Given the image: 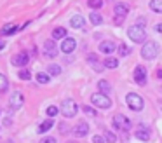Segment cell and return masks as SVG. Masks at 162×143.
<instances>
[{"instance_id": "1", "label": "cell", "mask_w": 162, "mask_h": 143, "mask_svg": "<svg viewBox=\"0 0 162 143\" xmlns=\"http://www.w3.org/2000/svg\"><path fill=\"white\" fill-rule=\"evenodd\" d=\"M127 35H129V38H131L133 42H136V44H143L145 40H147V32H145V26H138V25H134V26H131V28H129Z\"/></svg>"}, {"instance_id": "2", "label": "cell", "mask_w": 162, "mask_h": 143, "mask_svg": "<svg viewBox=\"0 0 162 143\" xmlns=\"http://www.w3.org/2000/svg\"><path fill=\"white\" fill-rule=\"evenodd\" d=\"M157 54H159V44L157 42L148 40L141 47V58L143 59H154V58H157Z\"/></svg>"}, {"instance_id": "3", "label": "cell", "mask_w": 162, "mask_h": 143, "mask_svg": "<svg viewBox=\"0 0 162 143\" xmlns=\"http://www.w3.org/2000/svg\"><path fill=\"white\" fill-rule=\"evenodd\" d=\"M126 103L127 107L131 108V110H134V112H140V110H143V107H145V101H143V98H141L140 94L136 93H129L126 96Z\"/></svg>"}, {"instance_id": "4", "label": "cell", "mask_w": 162, "mask_h": 143, "mask_svg": "<svg viewBox=\"0 0 162 143\" xmlns=\"http://www.w3.org/2000/svg\"><path fill=\"white\" fill-rule=\"evenodd\" d=\"M91 103L94 105V107L98 108H103V110H106V108L112 107V100L108 98V94H103V93H94L91 96Z\"/></svg>"}, {"instance_id": "5", "label": "cell", "mask_w": 162, "mask_h": 143, "mask_svg": "<svg viewBox=\"0 0 162 143\" xmlns=\"http://www.w3.org/2000/svg\"><path fill=\"white\" fill-rule=\"evenodd\" d=\"M59 110H61V114H63L64 117L70 119V117H75V115H77L78 107L73 100H64L63 103H61V108H59Z\"/></svg>"}, {"instance_id": "6", "label": "cell", "mask_w": 162, "mask_h": 143, "mask_svg": "<svg viewBox=\"0 0 162 143\" xmlns=\"http://www.w3.org/2000/svg\"><path fill=\"white\" fill-rule=\"evenodd\" d=\"M113 128L119 129V131H129V128H131V121L127 119V117H124V115H113Z\"/></svg>"}, {"instance_id": "7", "label": "cell", "mask_w": 162, "mask_h": 143, "mask_svg": "<svg viewBox=\"0 0 162 143\" xmlns=\"http://www.w3.org/2000/svg\"><path fill=\"white\" fill-rule=\"evenodd\" d=\"M133 77H134V82L138 84V86H145L147 84V68L143 66V65H138L136 68H134V73H133Z\"/></svg>"}, {"instance_id": "8", "label": "cell", "mask_w": 162, "mask_h": 143, "mask_svg": "<svg viewBox=\"0 0 162 143\" xmlns=\"http://www.w3.org/2000/svg\"><path fill=\"white\" fill-rule=\"evenodd\" d=\"M23 103H25V96L19 91H14L11 94V100H9V108L11 110H19L23 107Z\"/></svg>"}, {"instance_id": "9", "label": "cell", "mask_w": 162, "mask_h": 143, "mask_svg": "<svg viewBox=\"0 0 162 143\" xmlns=\"http://www.w3.org/2000/svg\"><path fill=\"white\" fill-rule=\"evenodd\" d=\"M58 52H59V49H58V45L54 44V40L51 38V40H45L44 42V54H45V58H56Z\"/></svg>"}, {"instance_id": "10", "label": "cell", "mask_w": 162, "mask_h": 143, "mask_svg": "<svg viewBox=\"0 0 162 143\" xmlns=\"http://www.w3.org/2000/svg\"><path fill=\"white\" fill-rule=\"evenodd\" d=\"M28 63H30V56H28V52H25V51H21V52H18V54L12 56V65H14V66L25 68Z\"/></svg>"}, {"instance_id": "11", "label": "cell", "mask_w": 162, "mask_h": 143, "mask_svg": "<svg viewBox=\"0 0 162 143\" xmlns=\"http://www.w3.org/2000/svg\"><path fill=\"white\" fill-rule=\"evenodd\" d=\"M134 136H136L138 140H141V141H148V140H150V136H152V133H150V128H148V126H143V124H140V126L136 128V131H134Z\"/></svg>"}, {"instance_id": "12", "label": "cell", "mask_w": 162, "mask_h": 143, "mask_svg": "<svg viewBox=\"0 0 162 143\" xmlns=\"http://www.w3.org/2000/svg\"><path fill=\"white\" fill-rule=\"evenodd\" d=\"M75 47H77V40H75V38H71V37H66V38L63 40V44L59 45V49L63 51L64 54L73 52V51H75Z\"/></svg>"}, {"instance_id": "13", "label": "cell", "mask_w": 162, "mask_h": 143, "mask_svg": "<svg viewBox=\"0 0 162 143\" xmlns=\"http://www.w3.org/2000/svg\"><path fill=\"white\" fill-rule=\"evenodd\" d=\"M87 63L91 65V68H92L94 72H103V68H105V65H103V63H99L98 54H94V52L87 54Z\"/></svg>"}, {"instance_id": "14", "label": "cell", "mask_w": 162, "mask_h": 143, "mask_svg": "<svg viewBox=\"0 0 162 143\" xmlns=\"http://www.w3.org/2000/svg\"><path fill=\"white\" fill-rule=\"evenodd\" d=\"M73 133H75L77 138H84V136H87V133H89V126H87V122L80 121L77 126L73 128Z\"/></svg>"}, {"instance_id": "15", "label": "cell", "mask_w": 162, "mask_h": 143, "mask_svg": "<svg viewBox=\"0 0 162 143\" xmlns=\"http://www.w3.org/2000/svg\"><path fill=\"white\" fill-rule=\"evenodd\" d=\"M113 12H115V16H119V18H126V16L129 14V5H127V4L119 2V4H115Z\"/></svg>"}, {"instance_id": "16", "label": "cell", "mask_w": 162, "mask_h": 143, "mask_svg": "<svg viewBox=\"0 0 162 143\" xmlns=\"http://www.w3.org/2000/svg\"><path fill=\"white\" fill-rule=\"evenodd\" d=\"M115 44L112 42V40H103V42L99 44V51L101 52H105V54H112V52H115Z\"/></svg>"}, {"instance_id": "17", "label": "cell", "mask_w": 162, "mask_h": 143, "mask_svg": "<svg viewBox=\"0 0 162 143\" xmlns=\"http://www.w3.org/2000/svg\"><path fill=\"white\" fill-rule=\"evenodd\" d=\"M84 25H85V19L82 18V16H78V14H75L70 19V26H71V28H82Z\"/></svg>"}, {"instance_id": "18", "label": "cell", "mask_w": 162, "mask_h": 143, "mask_svg": "<svg viewBox=\"0 0 162 143\" xmlns=\"http://www.w3.org/2000/svg\"><path fill=\"white\" fill-rule=\"evenodd\" d=\"M59 38H66V28L63 26H58V28L52 30V40H59Z\"/></svg>"}, {"instance_id": "19", "label": "cell", "mask_w": 162, "mask_h": 143, "mask_svg": "<svg viewBox=\"0 0 162 143\" xmlns=\"http://www.w3.org/2000/svg\"><path fill=\"white\" fill-rule=\"evenodd\" d=\"M52 126H54V121L49 117V119H45V121H44L40 126H38V133H40V135H44V133H47V131H49Z\"/></svg>"}, {"instance_id": "20", "label": "cell", "mask_w": 162, "mask_h": 143, "mask_svg": "<svg viewBox=\"0 0 162 143\" xmlns=\"http://www.w3.org/2000/svg\"><path fill=\"white\" fill-rule=\"evenodd\" d=\"M103 65H105V68H108V70H115V68L119 66V59H117V58L108 56L105 61H103Z\"/></svg>"}, {"instance_id": "21", "label": "cell", "mask_w": 162, "mask_h": 143, "mask_svg": "<svg viewBox=\"0 0 162 143\" xmlns=\"http://www.w3.org/2000/svg\"><path fill=\"white\" fill-rule=\"evenodd\" d=\"M35 79L38 84H49V80H51V75L49 73H44V72H38L35 75Z\"/></svg>"}, {"instance_id": "22", "label": "cell", "mask_w": 162, "mask_h": 143, "mask_svg": "<svg viewBox=\"0 0 162 143\" xmlns=\"http://www.w3.org/2000/svg\"><path fill=\"white\" fill-rule=\"evenodd\" d=\"M18 32V26L16 25H4V28H2V35H12V33H16Z\"/></svg>"}, {"instance_id": "23", "label": "cell", "mask_w": 162, "mask_h": 143, "mask_svg": "<svg viewBox=\"0 0 162 143\" xmlns=\"http://www.w3.org/2000/svg\"><path fill=\"white\" fill-rule=\"evenodd\" d=\"M98 87H99V93H103V94H108L110 93V89H112L110 84H108V80H103V79L98 82Z\"/></svg>"}, {"instance_id": "24", "label": "cell", "mask_w": 162, "mask_h": 143, "mask_svg": "<svg viewBox=\"0 0 162 143\" xmlns=\"http://www.w3.org/2000/svg\"><path fill=\"white\" fill-rule=\"evenodd\" d=\"M150 9H152L154 12L162 14V0H152V2H150Z\"/></svg>"}, {"instance_id": "25", "label": "cell", "mask_w": 162, "mask_h": 143, "mask_svg": "<svg viewBox=\"0 0 162 143\" xmlns=\"http://www.w3.org/2000/svg\"><path fill=\"white\" fill-rule=\"evenodd\" d=\"M9 89V80L4 73H0V93H5Z\"/></svg>"}, {"instance_id": "26", "label": "cell", "mask_w": 162, "mask_h": 143, "mask_svg": "<svg viewBox=\"0 0 162 143\" xmlns=\"http://www.w3.org/2000/svg\"><path fill=\"white\" fill-rule=\"evenodd\" d=\"M47 73H49V75H52V77H56V75H59V73H61V66H59V65H49V68H47Z\"/></svg>"}, {"instance_id": "27", "label": "cell", "mask_w": 162, "mask_h": 143, "mask_svg": "<svg viewBox=\"0 0 162 143\" xmlns=\"http://www.w3.org/2000/svg\"><path fill=\"white\" fill-rule=\"evenodd\" d=\"M89 19H91V23L94 25V26H98V25H101V23H103V18H101V14H98V12H91Z\"/></svg>"}, {"instance_id": "28", "label": "cell", "mask_w": 162, "mask_h": 143, "mask_svg": "<svg viewBox=\"0 0 162 143\" xmlns=\"http://www.w3.org/2000/svg\"><path fill=\"white\" fill-rule=\"evenodd\" d=\"M87 5L91 9H101L103 7V0H87Z\"/></svg>"}, {"instance_id": "29", "label": "cell", "mask_w": 162, "mask_h": 143, "mask_svg": "<svg viewBox=\"0 0 162 143\" xmlns=\"http://www.w3.org/2000/svg\"><path fill=\"white\" fill-rule=\"evenodd\" d=\"M18 77H19L21 80H30V79H31V73H30V72L26 70V68H23V70H19Z\"/></svg>"}, {"instance_id": "30", "label": "cell", "mask_w": 162, "mask_h": 143, "mask_svg": "<svg viewBox=\"0 0 162 143\" xmlns=\"http://www.w3.org/2000/svg\"><path fill=\"white\" fill-rule=\"evenodd\" d=\"M82 112H84L85 115H89V117H96V110L92 107H87V105H84L82 107Z\"/></svg>"}, {"instance_id": "31", "label": "cell", "mask_w": 162, "mask_h": 143, "mask_svg": "<svg viewBox=\"0 0 162 143\" xmlns=\"http://www.w3.org/2000/svg\"><path fill=\"white\" fill-rule=\"evenodd\" d=\"M117 49H119V54H120V56H127V54L131 52V49L127 47L126 44H120V45L117 47Z\"/></svg>"}, {"instance_id": "32", "label": "cell", "mask_w": 162, "mask_h": 143, "mask_svg": "<svg viewBox=\"0 0 162 143\" xmlns=\"http://www.w3.org/2000/svg\"><path fill=\"white\" fill-rule=\"evenodd\" d=\"M105 140L108 143H115V141H117V138H115V135H113L112 131H105Z\"/></svg>"}, {"instance_id": "33", "label": "cell", "mask_w": 162, "mask_h": 143, "mask_svg": "<svg viewBox=\"0 0 162 143\" xmlns=\"http://www.w3.org/2000/svg\"><path fill=\"white\" fill-rule=\"evenodd\" d=\"M58 112H59V108H58V107H49V108H47V115H49L51 119H52L54 115H58Z\"/></svg>"}, {"instance_id": "34", "label": "cell", "mask_w": 162, "mask_h": 143, "mask_svg": "<svg viewBox=\"0 0 162 143\" xmlns=\"http://www.w3.org/2000/svg\"><path fill=\"white\" fill-rule=\"evenodd\" d=\"M105 136H101V135H96L94 138H92V143H105Z\"/></svg>"}, {"instance_id": "35", "label": "cell", "mask_w": 162, "mask_h": 143, "mask_svg": "<svg viewBox=\"0 0 162 143\" xmlns=\"http://www.w3.org/2000/svg\"><path fill=\"white\" fill-rule=\"evenodd\" d=\"M40 143H56V138H52V136H47V138H44Z\"/></svg>"}, {"instance_id": "36", "label": "cell", "mask_w": 162, "mask_h": 143, "mask_svg": "<svg viewBox=\"0 0 162 143\" xmlns=\"http://www.w3.org/2000/svg\"><path fill=\"white\" fill-rule=\"evenodd\" d=\"M136 25H138V26H145V25H147V19H145V18H138Z\"/></svg>"}, {"instance_id": "37", "label": "cell", "mask_w": 162, "mask_h": 143, "mask_svg": "<svg viewBox=\"0 0 162 143\" xmlns=\"http://www.w3.org/2000/svg\"><path fill=\"white\" fill-rule=\"evenodd\" d=\"M154 30L157 32V33H162V23H159V25H155Z\"/></svg>"}, {"instance_id": "38", "label": "cell", "mask_w": 162, "mask_h": 143, "mask_svg": "<svg viewBox=\"0 0 162 143\" xmlns=\"http://www.w3.org/2000/svg\"><path fill=\"white\" fill-rule=\"evenodd\" d=\"M122 19H124V18H119V16H117V21L115 23H117V25H122Z\"/></svg>"}, {"instance_id": "39", "label": "cell", "mask_w": 162, "mask_h": 143, "mask_svg": "<svg viewBox=\"0 0 162 143\" xmlns=\"http://www.w3.org/2000/svg\"><path fill=\"white\" fill-rule=\"evenodd\" d=\"M157 77H159V79H162V68H160V70H157Z\"/></svg>"}, {"instance_id": "40", "label": "cell", "mask_w": 162, "mask_h": 143, "mask_svg": "<svg viewBox=\"0 0 162 143\" xmlns=\"http://www.w3.org/2000/svg\"><path fill=\"white\" fill-rule=\"evenodd\" d=\"M68 143H77V141H68Z\"/></svg>"}]
</instances>
